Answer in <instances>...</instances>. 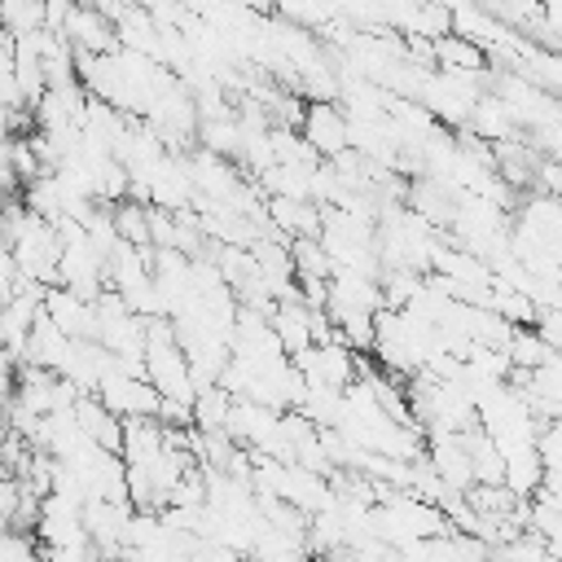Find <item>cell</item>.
<instances>
[{
	"mask_svg": "<svg viewBox=\"0 0 562 562\" xmlns=\"http://www.w3.org/2000/svg\"><path fill=\"white\" fill-rule=\"evenodd\" d=\"M110 224H114V233H119L127 246H136V250H149V246H154V237H149V206L114 202Z\"/></svg>",
	"mask_w": 562,
	"mask_h": 562,
	"instance_id": "1",
	"label": "cell"
}]
</instances>
